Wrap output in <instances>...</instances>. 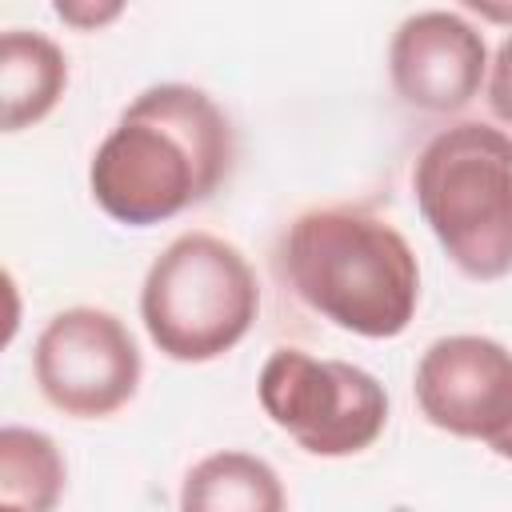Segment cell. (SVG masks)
<instances>
[{
    "label": "cell",
    "mask_w": 512,
    "mask_h": 512,
    "mask_svg": "<svg viewBox=\"0 0 512 512\" xmlns=\"http://www.w3.org/2000/svg\"><path fill=\"white\" fill-rule=\"evenodd\" d=\"M280 268L316 316L364 340L400 336L420 304L412 244L368 208L324 204L300 212L280 236Z\"/></svg>",
    "instance_id": "2"
},
{
    "label": "cell",
    "mask_w": 512,
    "mask_h": 512,
    "mask_svg": "<svg viewBox=\"0 0 512 512\" xmlns=\"http://www.w3.org/2000/svg\"><path fill=\"white\" fill-rule=\"evenodd\" d=\"M260 284L248 256L216 232H180L148 268L140 320L176 364L228 356L256 324Z\"/></svg>",
    "instance_id": "4"
},
{
    "label": "cell",
    "mask_w": 512,
    "mask_h": 512,
    "mask_svg": "<svg viewBox=\"0 0 512 512\" xmlns=\"http://www.w3.org/2000/svg\"><path fill=\"white\" fill-rule=\"evenodd\" d=\"M412 196L468 280L512 272V136L484 120L440 128L412 164Z\"/></svg>",
    "instance_id": "3"
},
{
    "label": "cell",
    "mask_w": 512,
    "mask_h": 512,
    "mask_svg": "<svg viewBox=\"0 0 512 512\" xmlns=\"http://www.w3.org/2000/svg\"><path fill=\"white\" fill-rule=\"evenodd\" d=\"M0 512H24V508H12V504H0Z\"/></svg>",
    "instance_id": "15"
},
{
    "label": "cell",
    "mask_w": 512,
    "mask_h": 512,
    "mask_svg": "<svg viewBox=\"0 0 512 512\" xmlns=\"http://www.w3.org/2000/svg\"><path fill=\"white\" fill-rule=\"evenodd\" d=\"M180 512H288V496L268 460L224 448L188 468Z\"/></svg>",
    "instance_id": "10"
},
{
    "label": "cell",
    "mask_w": 512,
    "mask_h": 512,
    "mask_svg": "<svg viewBox=\"0 0 512 512\" xmlns=\"http://www.w3.org/2000/svg\"><path fill=\"white\" fill-rule=\"evenodd\" d=\"M68 88V56L56 40L28 28H8L0 36V100L4 132L40 124Z\"/></svg>",
    "instance_id": "9"
},
{
    "label": "cell",
    "mask_w": 512,
    "mask_h": 512,
    "mask_svg": "<svg viewBox=\"0 0 512 512\" xmlns=\"http://www.w3.org/2000/svg\"><path fill=\"white\" fill-rule=\"evenodd\" d=\"M420 416L460 440H476L512 460V352L476 332L440 336L412 376Z\"/></svg>",
    "instance_id": "7"
},
{
    "label": "cell",
    "mask_w": 512,
    "mask_h": 512,
    "mask_svg": "<svg viewBox=\"0 0 512 512\" xmlns=\"http://www.w3.org/2000/svg\"><path fill=\"white\" fill-rule=\"evenodd\" d=\"M224 108L196 84H152L108 128L88 164L92 200L128 228L164 224L204 204L232 172Z\"/></svg>",
    "instance_id": "1"
},
{
    "label": "cell",
    "mask_w": 512,
    "mask_h": 512,
    "mask_svg": "<svg viewBox=\"0 0 512 512\" xmlns=\"http://www.w3.org/2000/svg\"><path fill=\"white\" fill-rule=\"evenodd\" d=\"M484 96H488V108L500 124L512 128V36L500 40L496 56L488 60V80H484Z\"/></svg>",
    "instance_id": "12"
},
{
    "label": "cell",
    "mask_w": 512,
    "mask_h": 512,
    "mask_svg": "<svg viewBox=\"0 0 512 512\" xmlns=\"http://www.w3.org/2000/svg\"><path fill=\"white\" fill-rule=\"evenodd\" d=\"M32 376L56 412L72 420H104L136 396L144 360L116 312L76 304L40 328Z\"/></svg>",
    "instance_id": "6"
},
{
    "label": "cell",
    "mask_w": 512,
    "mask_h": 512,
    "mask_svg": "<svg viewBox=\"0 0 512 512\" xmlns=\"http://www.w3.org/2000/svg\"><path fill=\"white\" fill-rule=\"evenodd\" d=\"M472 12L488 16V20H512V8H492V4H472Z\"/></svg>",
    "instance_id": "14"
},
{
    "label": "cell",
    "mask_w": 512,
    "mask_h": 512,
    "mask_svg": "<svg viewBox=\"0 0 512 512\" xmlns=\"http://www.w3.org/2000/svg\"><path fill=\"white\" fill-rule=\"evenodd\" d=\"M64 496V456L48 432L4 424L0 428V504L24 512H56Z\"/></svg>",
    "instance_id": "11"
},
{
    "label": "cell",
    "mask_w": 512,
    "mask_h": 512,
    "mask_svg": "<svg viewBox=\"0 0 512 512\" xmlns=\"http://www.w3.org/2000/svg\"><path fill=\"white\" fill-rule=\"evenodd\" d=\"M256 396L264 416L308 456H356L388 424V392L372 372L300 348H276L264 360Z\"/></svg>",
    "instance_id": "5"
},
{
    "label": "cell",
    "mask_w": 512,
    "mask_h": 512,
    "mask_svg": "<svg viewBox=\"0 0 512 512\" xmlns=\"http://www.w3.org/2000/svg\"><path fill=\"white\" fill-rule=\"evenodd\" d=\"M120 12H124V4H116V0H108V4H92V0H64V4H56V16L64 24H72L76 32H96V28L112 24Z\"/></svg>",
    "instance_id": "13"
},
{
    "label": "cell",
    "mask_w": 512,
    "mask_h": 512,
    "mask_svg": "<svg viewBox=\"0 0 512 512\" xmlns=\"http://www.w3.org/2000/svg\"><path fill=\"white\" fill-rule=\"evenodd\" d=\"M388 76L396 96L428 116H452L480 96L488 80V48L472 20L448 8H424L400 20L388 44Z\"/></svg>",
    "instance_id": "8"
}]
</instances>
